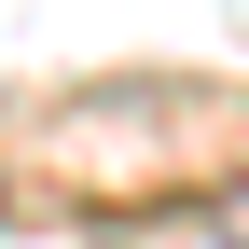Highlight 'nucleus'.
<instances>
[{"label": "nucleus", "mask_w": 249, "mask_h": 249, "mask_svg": "<svg viewBox=\"0 0 249 249\" xmlns=\"http://www.w3.org/2000/svg\"><path fill=\"white\" fill-rule=\"evenodd\" d=\"M0 222H14V208H0Z\"/></svg>", "instance_id": "nucleus-2"}, {"label": "nucleus", "mask_w": 249, "mask_h": 249, "mask_svg": "<svg viewBox=\"0 0 249 249\" xmlns=\"http://www.w3.org/2000/svg\"><path fill=\"white\" fill-rule=\"evenodd\" d=\"M222 249H249V194H222Z\"/></svg>", "instance_id": "nucleus-1"}]
</instances>
